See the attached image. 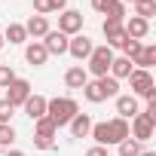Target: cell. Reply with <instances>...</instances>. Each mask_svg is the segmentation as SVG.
<instances>
[{
  "mask_svg": "<svg viewBox=\"0 0 156 156\" xmlns=\"http://www.w3.org/2000/svg\"><path fill=\"white\" fill-rule=\"evenodd\" d=\"M119 95V80H113V76H98V80H89L83 86V98L89 104H101L107 98H116Z\"/></svg>",
  "mask_w": 156,
  "mask_h": 156,
  "instance_id": "1",
  "label": "cell"
},
{
  "mask_svg": "<svg viewBox=\"0 0 156 156\" xmlns=\"http://www.w3.org/2000/svg\"><path fill=\"white\" fill-rule=\"evenodd\" d=\"M76 113H80V104H76L73 98H46V116L52 119V126L55 129H61V126H67Z\"/></svg>",
  "mask_w": 156,
  "mask_h": 156,
  "instance_id": "2",
  "label": "cell"
},
{
  "mask_svg": "<svg viewBox=\"0 0 156 156\" xmlns=\"http://www.w3.org/2000/svg\"><path fill=\"white\" fill-rule=\"evenodd\" d=\"M86 61H89L86 64V73H92L95 80H98V76H107L110 73V61H113V49L110 46H95Z\"/></svg>",
  "mask_w": 156,
  "mask_h": 156,
  "instance_id": "3",
  "label": "cell"
},
{
  "mask_svg": "<svg viewBox=\"0 0 156 156\" xmlns=\"http://www.w3.org/2000/svg\"><path fill=\"white\" fill-rule=\"evenodd\" d=\"M129 83H132V95L138 98H156V83H153V73L150 70H141V67H135L132 73H129Z\"/></svg>",
  "mask_w": 156,
  "mask_h": 156,
  "instance_id": "4",
  "label": "cell"
},
{
  "mask_svg": "<svg viewBox=\"0 0 156 156\" xmlns=\"http://www.w3.org/2000/svg\"><path fill=\"white\" fill-rule=\"evenodd\" d=\"M129 132H132L135 141H150L153 132H156V119H150V116L141 110V113H135V116L129 119Z\"/></svg>",
  "mask_w": 156,
  "mask_h": 156,
  "instance_id": "5",
  "label": "cell"
},
{
  "mask_svg": "<svg viewBox=\"0 0 156 156\" xmlns=\"http://www.w3.org/2000/svg\"><path fill=\"white\" fill-rule=\"evenodd\" d=\"M58 31H61L64 37L83 34V12H76V9H64V12H58Z\"/></svg>",
  "mask_w": 156,
  "mask_h": 156,
  "instance_id": "6",
  "label": "cell"
},
{
  "mask_svg": "<svg viewBox=\"0 0 156 156\" xmlns=\"http://www.w3.org/2000/svg\"><path fill=\"white\" fill-rule=\"evenodd\" d=\"M101 31H104V37H107V43H104V46H110V49H119V46L129 40V37H126V28H122V22H116V19H104Z\"/></svg>",
  "mask_w": 156,
  "mask_h": 156,
  "instance_id": "7",
  "label": "cell"
},
{
  "mask_svg": "<svg viewBox=\"0 0 156 156\" xmlns=\"http://www.w3.org/2000/svg\"><path fill=\"white\" fill-rule=\"evenodd\" d=\"M92 49H95V43H92L86 34H76V37L67 40V55L76 58V61H86V58L92 55Z\"/></svg>",
  "mask_w": 156,
  "mask_h": 156,
  "instance_id": "8",
  "label": "cell"
},
{
  "mask_svg": "<svg viewBox=\"0 0 156 156\" xmlns=\"http://www.w3.org/2000/svg\"><path fill=\"white\" fill-rule=\"evenodd\" d=\"M28 95H31V83L22 80V76H16V80L6 86V101H9L12 107H22V104L28 101Z\"/></svg>",
  "mask_w": 156,
  "mask_h": 156,
  "instance_id": "9",
  "label": "cell"
},
{
  "mask_svg": "<svg viewBox=\"0 0 156 156\" xmlns=\"http://www.w3.org/2000/svg\"><path fill=\"white\" fill-rule=\"evenodd\" d=\"M67 40H70V37H64L61 31H49L40 43H43V49H46L49 55H64V52H67Z\"/></svg>",
  "mask_w": 156,
  "mask_h": 156,
  "instance_id": "10",
  "label": "cell"
},
{
  "mask_svg": "<svg viewBox=\"0 0 156 156\" xmlns=\"http://www.w3.org/2000/svg\"><path fill=\"white\" fill-rule=\"evenodd\" d=\"M25 61H28L31 67H43V64L49 61V52L43 49V43H40V40H31V43L25 46Z\"/></svg>",
  "mask_w": 156,
  "mask_h": 156,
  "instance_id": "11",
  "label": "cell"
},
{
  "mask_svg": "<svg viewBox=\"0 0 156 156\" xmlns=\"http://www.w3.org/2000/svg\"><path fill=\"white\" fill-rule=\"evenodd\" d=\"M25 31H28V37H34V40H43L52 28H49V19L46 16H31L28 22H25Z\"/></svg>",
  "mask_w": 156,
  "mask_h": 156,
  "instance_id": "12",
  "label": "cell"
},
{
  "mask_svg": "<svg viewBox=\"0 0 156 156\" xmlns=\"http://www.w3.org/2000/svg\"><path fill=\"white\" fill-rule=\"evenodd\" d=\"M122 28H126V37H129V40H144V37L150 34V22H144V19H138V16H132L129 22H122Z\"/></svg>",
  "mask_w": 156,
  "mask_h": 156,
  "instance_id": "13",
  "label": "cell"
},
{
  "mask_svg": "<svg viewBox=\"0 0 156 156\" xmlns=\"http://www.w3.org/2000/svg\"><path fill=\"white\" fill-rule=\"evenodd\" d=\"M135 113H141V104L135 95H116V116L122 119H132Z\"/></svg>",
  "mask_w": 156,
  "mask_h": 156,
  "instance_id": "14",
  "label": "cell"
},
{
  "mask_svg": "<svg viewBox=\"0 0 156 156\" xmlns=\"http://www.w3.org/2000/svg\"><path fill=\"white\" fill-rule=\"evenodd\" d=\"M86 83H89V73H86L83 64L67 67V73H64V86H67V89H83Z\"/></svg>",
  "mask_w": 156,
  "mask_h": 156,
  "instance_id": "15",
  "label": "cell"
},
{
  "mask_svg": "<svg viewBox=\"0 0 156 156\" xmlns=\"http://www.w3.org/2000/svg\"><path fill=\"white\" fill-rule=\"evenodd\" d=\"M107 132H110V144H119V141L132 138V132H129V119H122V116H113V119L107 122Z\"/></svg>",
  "mask_w": 156,
  "mask_h": 156,
  "instance_id": "16",
  "label": "cell"
},
{
  "mask_svg": "<svg viewBox=\"0 0 156 156\" xmlns=\"http://www.w3.org/2000/svg\"><path fill=\"white\" fill-rule=\"evenodd\" d=\"M67 126H70V135H73V138H89V132H92V116H89V113H76Z\"/></svg>",
  "mask_w": 156,
  "mask_h": 156,
  "instance_id": "17",
  "label": "cell"
},
{
  "mask_svg": "<svg viewBox=\"0 0 156 156\" xmlns=\"http://www.w3.org/2000/svg\"><path fill=\"white\" fill-rule=\"evenodd\" d=\"M132 70H135V67H132V61H129L126 55H113V61H110V73H107V76H113V80H129Z\"/></svg>",
  "mask_w": 156,
  "mask_h": 156,
  "instance_id": "18",
  "label": "cell"
},
{
  "mask_svg": "<svg viewBox=\"0 0 156 156\" xmlns=\"http://www.w3.org/2000/svg\"><path fill=\"white\" fill-rule=\"evenodd\" d=\"M22 107H25V113H28L31 119L46 116V98H43V95H34V92H31V95H28V101H25Z\"/></svg>",
  "mask_w": 156,
  "mask_h": 156,
  "instance_id": "19",
  "label": "cell"
},
{
  "mask_svg": "<svg viewBox=\"0 0 156 156\" xmlns=\"http://www.w3.org/2000/svg\"><path fill=\"white\" fill-rule=\"evenodd\" d=\"M3 43H12V46L28 43V31H25V25H19V22L6 25V31H3Z\"/></svg>",
  "mask_w": 156,
  "mask_h": 156,
  "instance_id": "20",
  "label": "cell"
},
{
  "mask_svg": "<svg viewBox=\"0 0 156 156\" xmlns=\"http://www.w3.org/2000/svg\"><path fill=\"white\" fill-rule=\"evenodd\" d=\"M132 64H138L141 70H150V67L156 64V46H141V52L135 55Z\"/></svg>",
  "mask_w": 156,
  "mask_h": 156,
  "instance_id": "21",
  "label": "cell"
},
{
  "mask_svg": "<svg viewBox=\"0 0 156 156\" xmlns=\"http://www.w3.org/2000/svg\"><path fill=\"white\" fill-rule=\"evenodd\" d=\"M89 138H95V144H98V147H110V132H107V122H92Z\"/></svg>",
  "mask_w": 156,
  "mask_h": 156,
  "instance_id": "22",
  "label": "cell"
},
{
  "mask_svg": "<svg viewBox=\"0 0 156 156\" xmlns=\"http://www.w3.org/2000/svg\"><path fill=\"white\" fill-rule=\"evenodd\" d=\"M55 126H52V119L49 116H40V119H34V135H43V138H55Z\"/></svg>",
  "mask_w": 156,
  "mask_h": 156,
  "instance_id": "23",
  "label": "cell"
},
{
  "mask_svg": "<svg viewBox=\"0 0 156 156\" xmlns=\"http://www.w3.org/2000/svg\"><path fill=\"white\" fill-rule=\"evenodd\" d=\"M116 147H119V156H138L141 153V141H135V138H126Z\"/></svg>",
  "mask_w": 156,
  "mask_h": 156,
  "instance_id": "24",
  "label": "cell"
},
{
  "mask_svg": "<svg viewBox=\"0 0 156 156\" xmlns=\"http://www.w3.org/2000/svg\"><path fill=\"white\" fill-rule=\"evenodd\" d=\"M104 16H107V19L122 22V19H126V3H122V0H110V6L104 9Z\"/></svg>",
  "mask_w": 156,
  "mask_h": 156,
  "instance_id": "25",
  "label": "cell"
},
{
  "mask_svg": "<svg viewBox=\"0 0 156 156\" xmlns=\"http://www.w3.org/2000/svg\"><path fill=\"white\" fill-rule=\"evenodd\" d=\"M16 138H19V135H16L12 122H9V126H0V147H6V150H9V147L16 144Z\"/></svg>",
  "mask_w": 156,
  "mask_h": 156,
  "instance_id": "26",
  "label": "cell"
},
{
  "mask_svg": "<svg viewBox=\"0 0 156 156\" xmlns=\"http://www.w3.org/2000/svg\"><path fill=\"white\" fill-rule=\"evenodd\" d=\"M135 16L144 19V22H150L156 16V3H135Z\"/></svg>",
  "mask_w": 156,
  "mask_h": 156,
  "instance_id": "27",
  "label": "cell"
},
{
  "mask_svg": "<svg viewBox=\"0 0 156 156\" xmlns=\"http://www.w3.org/2000/svg\"><path fill=\"white\" fill-rule=\"evenodd\" d=\"M141 46H144V43H141V40H126V43H122V46H119V49H122V55H126V58H129V61H135V55H138V52H141Z\"/></svg>",
  "mask_w": 156,
  "mask_h": 156,
  "instance_id": "28",
  "label": "cell"
},
{
  "mask_svg": "<svg viewBox=\"0 0 156 156\" xmlns=\"http://www.w3.org/2000/svg\"><path fill=\"white\" fill-rule=\"evenodd\" d=\"M12 80H16V70H12L9 64H0V89H6Z\"/></svg>",
  "mask_w": 156,
  "mask_h": 156,
  "instance_id": "29",
  "label": "cell"
},
{
  "mask_svg": "<svg viewBox=\"0 0 156 156\" xmlns=\"http://www.w3.org/2000/svg\"><path fill=\"white\" fill-rule=\"evenodd\" d=\"M12 110H16V107H12L6 98L0 101V126H9V119H12Z\"/></svg>",
  "mask_w": 156,
  "mask_h": 156,
  "instance_id": "30",
  "label": "cell"
},
{
  "mask_svg": "<svg viewBox=\"0 0 156 156\" xmlns=\"http://www.w3.org/2000/svg\"><path fill=\"white\" fill-rule=\"evenodd\" d=\"M34 12L37 16H49L52 12V0H34Z\"/></svg>",
  "mask_w": 156,
  "mask_h": 156,
  "instance_id": "31",
  "label": "cell"
},
{
  "mask_svg": "<svg viewBox=\"0 0 156 156\" xmlns=\"http://www.w3.org/2000/svg\"><path fill=\"white\" fill-rule=\"evenodd\" d=\"M34 147H37V150H52L55 141H52V138H43V135H34Z\"/></svg>",
  "mask_w": 156,
  "mask_h": 156,
  "instance_id": "32",
  "label": "cell"
},
{
  "mask_svg": "<svg viewBox=\"0 0 156 156\" xmlns=\"http://www.w3.org/2000/svg\"><path fill=\"white\" fill-rule=\"evenodd\" d=\"M86 156H107V147H98V144H95V147L86 150Z\"/></svg>",
  "mask_w": 156,
  "mask_h": 156,
  "instance_id": "33",
  "label": "cell"
},
{
  "mask_svg": "<svg viewBox=\"0 0 156 156\" xmlns=\"http://www.w3.org/2000/svg\"><path fill=\"white\" fill-rule=\"evenodd\" d=\"M107 6H110V0H92V9L95 12H104Z\"/></svg>",
  "mask_w": 156,
  "mask_h": 156,
  "instance_id": "34",
  "label": "cell"
},
{
  "mask_svg": "<svg viewBox=\"0 0 156 156\" xmlns=\"http://www.w3.org/2000/svg\"><path fill=\"white\" fill-rule=\"evenodd\" d=\"M67 9V0H52V12H64Z\"/></svg>",
  "mask_w": 156,
  "mask_h": 156,
  "instance_id": "35",
  "label": "cell"
},
{
  "mask_svg": "<svg viewBox=\"0 0 156 156\" xmlns=\"http://www.w3.org/2000/svg\"><path fill=\"white\" fill-rule=\"evenodd\" d=\"M3 156H25V153H22V150H6Z\"/></svg>",
  "mask_w": 156,
  "mask_h": 156,
  "instance_id": "36",
  "label": "cell"
},
{
  "mask_svg": "<svg viewBox=\"0 0 156 156\" xmlns=\"http://www.w3.org/2000/svg\"><path fill=\"white\" fill-rule=\"evenodd\" d=\"M138 156H156V153H153V150H141Z\"/></svg>",
  "mask_w": 156,
  "mask_h": 156,
  "instance_id": "37",
  "label": "cell"
}]
</instances>
